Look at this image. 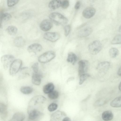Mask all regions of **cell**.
Wrapping results in <instances>:
<instances>
[{"label":"cell","instance_id":"cell-42","mask_svg":"<svg viewBox=\"0 0 121 121\" xmlns=\"http://www.w3.org/2000/svg\"><path fill=\"white\" fill-rule=\"evenodd\" d=\"M119 31H121V26H120V27L119 28Z\"/></svg>","mask_w":121,"mask_h":121},{"label":"cell","instance_id":"cell-20","mask_svg":"<svg viewBox=\"0 0 121 121\" xmlns=\"http://www.w3.org/2000/svg\"><path fill=\"white\" fill-rule=\"evenodd\" d=\"M54 88L53 84L51 82L48 83L44 85L43 88V91L44 93L48 94L53 91Z\"/></svg>","mask_w":121,"mask_h":121},{"label":"cell","instance_id":"cell-25","mask_svg":"<svg viewBox=\"0 0 121 121\" xmlns=\"http://www.w3.org/2000/svg\"><path fill=\"white\" fill-rule=\"evenodd\" d=\"M119 51L116 48H113L109 50V54L110 57L112 58L115 57L118 54Z\"/></svg>","mask_w":121,"mask_h":121},{"label":"cell","instance_id":"cell-22","mask_svg":"<svg viewBox=\"0 0 121 121\" xmlns=\"http://www.w3.org/2000/svg\"><path fill=\"white\" fill-rule=\"evenodd\" d=\"M6 30L9 34L11 35H16L17 33V29L15 26H10L7 27Z\"/></svg>","mask_w":121,"mask_h":121},{"label":"cell","instance_id":"cell-27","mask_svg":"<svg viewBox=\"0 0 121 121\" xmlns=\"http://www.w3.org/2000/svg\"><path fill=\"white\" fill-rule=\"evenodd\" d=\"M121 43V35H116L113 39L111 42L112 44H120Z\"/></svg>","mask_w":121,"mask_h":121},{"label":"cell","instance_id":"cell-33","mask_svg":"<svg viewBox=\"0 0 121 121\" xmlns=\"http://www.w3.org/2000/svg\"><path fill=\"white\" fill-rule=\"evenodd\" d=\"M71 29V27L69 25H66L64 27L65 35L67 36L69 34Z\"/></svg>","mask_w":121,"mask_h":121},{"label":"cell","instance_id":"cell-36","mask_svg":"<svg viewBox=\"0 0 121 121\" xmlns=\"http://www.w3.org/2000/svg\"><path fill=\"white\" fill-rule=\"evenodd\" d=\"M80 5V2L78 1L76 3L74 6L75 9H79Z\"/></svg>","mask_w":121,"mask_h":121},{"label":"cell","instance_id":"cell-10","mask_svg":"<svg viewBox=\"0 0 121 121\" xmlns=\"http://www.w3.org/2000/svg\"><path fill=\"white\" fill-rule=\"evenodd\" d=\"M95 12L96 10L94 8L92 7H88L83 11L82 15L85 18L89 19L93 17Z\"/></svg>","mask_w":121,"mask_h":121},{"label":"cell","instance_id":"cell-17","mask_svg":"<svg viewBox=\"0 0 121 121\" xmlns=\"http://www.w3.org/2000/svg\"><path fill=\"white\" fill-rule=\"evenodd\" d=\"M61 2L60 0H52L49 4V7L52 9H57L61 6Z\"/></svg>","mask_w":121,"mask_h":121},{"label":"cell","instance_id":"cell-2","mask_svg":"<svg viewBox=\"0 0 121 121\" xmlns=\"http://www.w3.org/2000/svg\"><path fill=\"white\" fill-rule=\"evenodd\" d=\"M56 56V54L53 51H49L46 52L40 56L38 60L41 63H44L50 61Z\"/></svg>","mask_w":121,"mask_h":121},{"label":"cell","instance_id":"cell-30","mask_svg":"<svg viewBox=\"0 0 121 121\" xmlns=\"http://www.w3.org/2000/svg\"><path fill=\"white\" fill-rule=\"evenodd\" d=\"M11 17V15L8 13H4L2 15L3 22L9 20Z\"/></svg>","mask_w":121,"mask_h":121},{"label":"cell","instance_id":"cell-1","mask_svg":"<svg viewBox=\"0 0 121 121\" xmlns=\"http://www.w3.org/2000/svg\"><path fill=\"white\" fill-rule=\"evenodd\" d=\"M50 20L56 25H64L68 22V19L61 14L57 12L52 13L49 15Z\"/></svg>","mask_w":121,"mask_h":121},{"label":"cell","instance_id":"cell-38","mask_svg":"<svg viewBox=\"0 0 121 121\" xmlns=\"http://www.w3.org/2000/svg\"><path fill=\"white\" fill-rule=\"evenodd\" d=\"M121 67H120L118 69L117 72V73L118 75L120 76H121Z\"/></svg>","mask_w":121,"mask_h":121},{"label":"cell","instance_id":"cell-40","mask_svg":"<svg viewBox=\"0 0 121 121\" xmlns=\"http://www.w3.org/2000/svg\"><path fill=\"white\" fill-rule=\"evenodd\" d=\"M121 82H120V84L118 86L119 89V90L120 91H121Z\"/></svg>","mask_w":121,"mask_h":121},{"label":"cell","instance_id":"cell-8","mask_svg":"<svg viewBox=\"0 0 121 121\" xmlns=\"http://www.w3.org/2000/svg\"><path fill=\"white\" fill-rule=\"evenodd\" d=\"M52 26V21L50 20L45 19L41 22L40 24V27L42 31H47L50 30Z\"/></svg>","mask_w":121,"mask_h":121},{"label":"cell","instance_id":"cell-32","mask_svg":"<svg viewBox=\"0 0 121 121\" xmlns=\"http://www.w3.org/2000/svg\"><path fill=\"white\" fill-rule=\"evenodd\" d=\"M69 5V2L68 0H64L61 2V6L64 9L67 8Z\"/></svg>","mask_w":121,"mask_h":121},{"label":"cell","instance_id":"cell-14","mask_svg":"<svg viewBox=\"0 0 121 121\" xmlns=\"http://www.w3.org/2000/svg\"><path fill=\"white\" fill-rule=\"evenodd\" d=\"M25 117V115L22 112H18L15 113L10 120L12 121H23Z\"/></svg>","mask_w":121,"mask_h":121},{"label":"cell","instance_id":"cell-35","mask_svg":"<svg viewBox=\"0 0 121 121\" xmlns=\"http://www.w3.org/2000/svg\"><path fill=\"white\" fill-rule=\"evenodd\" d=\"M4 13L3 11L2 10H0V28L1 27L3 22L2 15Z\"/></svg>","mask_w":121,"mask_h":121},{"label":"cell","instance_id":"cell-37","mask_svg":"<svg viewBox=\"0 0 121 121\" xmlns=\"http://www.w3.org/2000/svg\"><path fill=\"white\" fill-rule=\"evenodd\" d=\"M62 121H70L71 120L69 117H65L63 119Z\"/></svg>","mask_w":121,"mask_h":121},{"label":"cell","instance_id":"cell-28","mask_svg":"<svg viewBox=\"0 0 121 121\" xmlns=\"http://www.w3.org/2000/svg\"><path fill=\"white\" fill-rule=\"evenodd\" d=\"M80 80L79 84H82L84 81L88 77H90V75L88 74L85 73L80 76Z\"/></svg>","mask_w":121,"mask_h":121},{"label":"cell","instance_id":"cell-13","mask_svg":"<svg viewBox=\"0 0 121 121\" xmlns=\"http://www.w3.org/2000/svg\"><path fill=\"white\" fill-rule=\"evenodd\" d=\"M92 29L90 27H86L80 30L78 34V36L80 37H87L92 32Z\"/></svg>","mask_w":121,"mask_h":121},{"label":"cell","instance_id":"cell-16","mask_svg":"<svg viewBox=\"0 0 121 121\" xmlns=\"http://www.w3.org/2000/svg\"><path fill=\"white\" fill-rule=\"evenodd\" d=\"M15 45L18 47L23 46L25 44V41L24 38L22 36H18L13 41Z\"/></svg>","mask_w":121,"mask_h":121},{"label":"cell","instance_id":"cell-15","mask_svg":"<svg viewBox=\"0 0 121 121\" xmlns=\"http://www.w3.org/2000/svg\"><path fill=\"white\" fill-rule=\"evenodd\" d=\"M110 65L109 62L103 61L99 63L97 66V69L100 71H105L109 68Z\"/></svg>","mask_w":121,"mask_h":121},{"label":"cell","instance_id":"cell-7","mask_svg":"<svg viewBox=\"0 0 121 121\" xmlns=\"http://www.w3.org/2000/svg\"><path fill=\"white\" fill-rule=\"evenodd\" d=\"M78 73L79 76L85 73L88 68L89 62L86 60H82L78 62Z\"/></svg>","mask_w":121,"mask_h":121},{"label":"cell","instance_id":"cell-31","mask_svg":"<svg viewBox=\"0 0 121 121\" xmlns=\"http://www.w3.org/2000/svg\"><path fill=\"white\" fill-rule=\"evenodd\" d=\"M19 0H7V4L9 7H11L15 5L18 2Z\"/></svg>","mask_w":121,"mask_h":121},{"label":"cell","instance_id":"cell-41","mask_svg":"<svg viewBox=\"0 0 121 121\" xmlns=\"http://www.w3.org/2000/svg\"><path fill=\"white\" fill-rule=\"evenodd\" d=\"M96 0H89L91 2H94L96 1Z\"/></svg>","mask_w":121,"mask_h":121},{"label":"cell","instance_id":"cell-21","mask_svg":"<svg viewBox=\"0 0 121 121\" xmlns=\"http://www.w3.org/2000/svg\"><path fill=\"white\" fill-rule=\"evenodd\" d=\"M110 105L113 107H120L121 106V97H119L114 99L111 102Z\"/></svg>","mask_w":121,"mask_h":121},{"label":"cell","instance_id":"cell-9","mask_svg":"<svg viewBox=\"0 0 121 121\" xmlns=\"http://www.w3.org/2000/svg\"><path fill=\"white\" fill-rule=\"evenodd\" d=\"M29 120L30 121H36L42 115V113L38 110L33 109L28 112Z\"/></svg>","mask_w":121,"mask_h":121},{"label":"cell","instance_id":"cell-19","mask_svg":"<svg viewBox=\"0 0 121 121\" xmlns=\"http://www.w3.org/2000/svg\"><path fill=\"white\" fill-rule=\"evenodd\" d=\"M77 59V56L75 54L72 52H70L68 53L67 59V61L68 62L74 65Z\"/></svg>","mask_w":121,"mask_h":121},{"label":"cell","instance_id":"cell-3","mask_svg":"<svg viewBox=\"0 0 121 121\" xmlns=\"http://www.w3.org/2000/svg\"><path fill=\"white\" fill-rule=\"evenodd\" d=\"M102 45L99 40H95L91 43L88 46V50L91 53L95 54L98 53L102 49Z\"/></svg>","mask_w":121,"mask_h":121},{"label":"cell","instance_id":"cell-5","mask_svg":"<svg viewBox=\"0 0 121 121\" xmlns=\"http://www.w3.org/2000/svg\"><path fill=\"white\" fill-rule=\"evenodd\" d=\"M15 59V57L13 55L6 54L3 56L1 57V61L4 68L7 69L10 67Z\"/></svg>","mask_w":121,"mask_h":121},{"label":"cell","instance_id":"cell-11","mask_svg":"<svg viewBox=\"0 0 121 121\" xmlns=\"http://www.w3.org/2000/svg\"><path fill=\"white\" fill-rule=\"evenodd\" d=\"M42 46L38 43H34L29 45L27 48V50L30 53H36L41 51L42 49Z\"/></svg>","mask_w":121,"mask_h":121},{"label":"cell","instance_id":"cell-24","mask_svg":"<svg viewBox=\"0 0 121 121\" xmlns=\"http://www.w3.org/2000/svg\"><path fill=\"white\" fill-rule=\"evenodd\" d=\"M65 114L60 111H57L52 115L51 119H60L63 115L65 116Z\"/></svg>","mask_w":121,"mask_h":121},{"label":"cell","instance_id":"cell-12","mask_svg":"<svg viewBox=\"0 0 121 121\" xmlns=\"http://www.w3.org/2000/svg\"><path fill=\"white\" fill-rule=\"evenodd\" d=\"M42 76L38 72L34 73L33 74L32 78V82L34 85H39L41 83Z\"/></svg>","mask_w":121,"mask_h":121},{"label":"cell","instance_id":"cell-4","mask_svg":"<svg viewBox=\"0 0 121 121\" xmlns=\"http://www.w3.org/2000/svg\"><path fill=\"white\" fill-rule=\"evenodd\" d=\"M22 60L20 59H15L9 67V73L11 75L16 74L19 70L22 65Z\"/></svg>","mask_w":121,"mask_h":121},{"label":"cell","instance_id":"cell-34","mask_svg":"<svg viewBox=\"0 0 121 121\" xmlns=\"http://www.w3.org/2000/svg\"><path fill=\"white\" fill-rule=\"evenodd\" d=\"M32 68L35 73L38 72L39 70V64L37 62L34 63L32 65Z\"/></svg>","mask_w":121,"mask_h":121},{"label":"cell","instance_id":"cell-6","mask_svg":"<svg viewBox=\"0 0 121 121\" xmlns=\"http://www.w3.org/2000/svg\"><path fill=\"white\" fill-rule=\"evenodd\" d=\"M60 37L59 34L57 32H47L43 35V37L45 39L52 42L57 41Z\"/></svg>","mask_w":121,"mask_h":121},{"label":"cell","instance_id":"cell-39","mask_svg":"<svg viewBox=\"0 0 121 121\" xmlns=\"http://www.w3.org/2000/svg\"><path fill=\"white\" fill-rule=\"evenodd\" d=\"M2 29L1 27L0 28V37L2 35Z\"/></svg>","mask_w":121,"mask_h":121},{"label":"cell","instance_id":"cell-23","mask_svg":"<svg viewBox=\"0 0 121 121\" xmlns=\"http://www.w3.org/2000/svg\"><path fill=\"white\" fill-rule=\"evenodd\" d=\"M21 91L25 94H28L31 93L33 91V89L29 86H23L20 88Z\"/></svg>","mask_w":121,"mask_h":121},{"label":"cell","instance_id":"cell-29","mask_svg":"<svg viewBox=\"0 0 121 121\" xmlns=\"http://www.w3.org/2000/svg\"><path fill=\"white\" fill-rule=\"evenodd\" d=\"M58 105L55 103H52L50 104L48 107V110L50 112L55 110L57 108Z\"/></svg>","mask_w":121,"mask_h":121},{"label":"cell","instance_id":"cell-26","mask_svg":"<svg viewBox=\"0 0 121 121\" xmlns=\"http://www.w3.org/2000/svg\"><path fill=\"white\" fill-rule=\"evenodd\" d=\"M48 96L51 99H56L58 98L59 93L56 91L53 90L48 94Z\"/></svg>","mask_w":121,"mask_h":121},{"label":"cell","instance_id":"cell-18","mask_svg":"<svg viewBox=\"0 0 121 121\" xmlns=\"http://www.w3.org/2000/svg\"><path fill=\"white\" fill-rule=\"evenodd\" d=\"M102 118L104 121H109L112 120L113 117V113L110 111H106L103 112Z\"/></svg>","mask_w":121,"mask_h":121}]
</instances>
